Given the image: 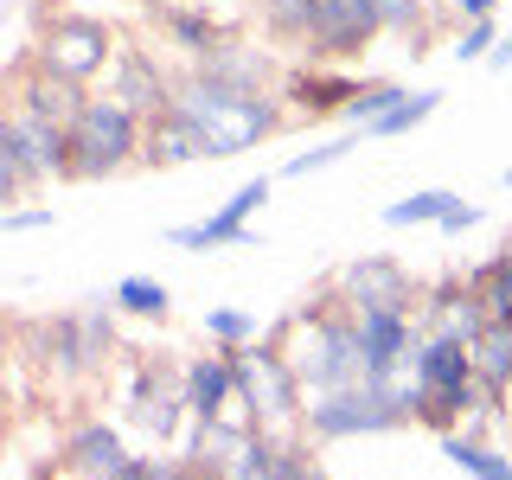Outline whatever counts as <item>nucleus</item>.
<instances>
[{
	"instance_id": "40",
	"label": "nucleus",
	"mask_w": 512,
	"mask_h": 480,
	"mask_svg": "<svg viewBox=\"0 0 512 480\" xmlns=\"http://www.w3.org/2000/svg\"><path fill=\"white\" fill-rule=\"evenodd\" d=\"M506 186H512V173H506Z\"/></svg>"
},
{
	"instance_id": "39",
	"label": "nucleus",
	"mask_w": 512,
	"mask_h": 480,
	"mask_svg": "<svg viewBox=\"0 0 512 480\" xmlns=\"http://www.w3.org/2000/svg\"><path fill=\"white\" fill-rule=\"evenodd\" d=\"M39 480H52V468H45V474H39Z\"/></svg>"
},
{
	"instance_id": "22",
	"label": "nucleus",
	"mask_w": 512,
	"mask_h": 480,
	"mask_svg": "<svg viewBox=\"0 0 512 480\" xmlns=\"http://www.w3.org/2000/svg\"><path fill=\"white\" fill-rule=\"evenodd\" d=\"M436 103H442L436 90H416V96H397V103L384 109V116H372V122H365V135H404V128H416V122H423V116H436Z\"/></svg>"
},
{
	"instance_id": "2",
	"label": "nucleus",
	"mask_w": 512,
	"mask_h": 480,
	"mask_svg": "<svg viewBox=\"0 0 512 480\" xmlns=\"http://www.w3.org/2000/svg\"><path fill=\"white\" fill-rule=\"evenodd\" d=\"M282 365L295 372L301 391H340V384H359V359H352V308L327 301V308H308L282 327Z\"/></svg>"
},
{
	"instance_id": "33",
	"label": "nucleus",
	"mask_w": 512,
	"mask_h": 480,
	"mask_svg": "<svg viewBox=\"0 0 512 480\" xmlns=\"http://www.w3.org/2000/svg\"><path fill=\"white\" fill-rule=\"evenodd\" d=\"M39 224H52V212H45V205H32V212H13V218H0V231H39Z\"/></svg>"
},
{
	"instance_id": "12",
	"label": "nucleus",
	"mask_w": 512,
	"mask_h": 480,
	"mask_svg": "<svg viewBox=\"0 0 512 480\" xmlns=\"http://www.w3.org/2000/svg\"><path fill=\"white\" fill-rule=\"evenodd\" d=\"M468 365L480 384V404H500L512 384V320H480L468 333Z\"/></svg>"
},
{
	"instance_id": "3",
	"label": "nucleus",
	"mask_w": 512,
	"mask_h": 480,
	"mask_svg": "<svg viewBox=\"0 0 512 480\" xmlns=\"http://www.w3.org/2000/svg\"><path fill=\"white\" fill-rule=\"evenodd\" d=\"M135 154H141V122L116 96H84L71 128H64V180H109V173L135 167Z\"/></svg>"
},
{
	"instance_id": "11",
	"label": "nucleus",
	"mask_w": 512,
	"mask_h": 480,
	"mask_svg": "<svg viewBox=\"0 0 512 480\" xmlns=\"http://www.w3.org/2000/svg\"><path fill=\"white\" fill-rule=\"evenodd\" d=\"M416 340H423V333L410 327L404 308H365V314H352V359H359V378H372L391 359H404Z\"/></svg>"
},
{
	"instance_id": "13",
	"label": "nucleus",
	"mask_w": 512,
	"mask_h": 480,
	"mask_svg": "<svg viewBox=\"0 0 512 480\" xmlns=\"http://www.w3.org/2000/svg\"><path fill=\"white\" fill-rule=\"evenodd\" d=\"M141 167H186V160H212V148H205V135L192 128L180 109H167V116L141 122Z\"/></svg>"
},
{
	"instance_id": "29",
	"label": "nucleus",
	"mask_w": 512,
	"mask_h": 480,
	"mask_svg": "<svg viewBox=\"0 0 512 480\" xmlns=\"http://www.w3.org/2000/svg\"><path fill=\"white\" fill-rule=\"evenodd\" d=\"M263 199H269V180H250V186H237V192H231V199L218 205L212 218H224V224H250V218H256V205H263Z\"/></svg>"
},
{
	"instance_id": "15",
	"label": "nucleus",
	"mask_w": 512,
	"mask_h": 480,
	"mask_svg": "<svg viewBox=\"0 0 512 480\" xmlns=\"http://www.w3.org/2000/svg\"><path fill=\"white\" fill-rule=\"evenodd\" d=\"M154 20H160V32H167L180 52H192V58H205V52H218V45H224V26L212 20V13H199V7H173V0H160Z\"/></svg>"
},
{
	"instance_id": "34",
	"label": "nucleus",
	"mask_w": 512,
	"mask_h": 480,
	"mask_svg": "<svg viewBox=\"0 0 512 480\" xmlns=\"http://www.w3.org/2000/svg\"><path fill=\"white\" fill-rule=\"evenodd\" d=\"M474 218H480V212H474V205H468V199H455V205H448V212H442L436 224H442V231H468V224H474Z\"/></svg>"
},
{
	"instance_id": "14",
	"label": "nucleus",
	"mask_w": 512,
	"mask_h": 480,
	"mask_svg": "<svg viewBox=\"0 0 512 480\" xmlns=\"http://www.w3.org/2000/svg\"><path fill=\"white\" fill-rule=\"evenodd\" d=\"M128 461V448H122V436L109 423H84L71 436V448H64V468H71L77 480H109Z\"/></svg>"
},
{
	"instance_id": "1",
	"label": "nucleus",
	"mask_w": 512,
	"mask_h": 480,
	"mask_svg": "<svg viewBox=\"0 0 512 480\" xmlns=\"http://www.w3.org/2000/svg\"><path fill=\"white\" fill-rule=\"evenodd\" d=\"M173 109L205 135V148L212 160L224 154H244L256 141H269L282 128V109L269 90H244V84H218V77L205 71H186L180 84H173Z\"/></svg>"
},
{
	"instance_id": "21",
	"label": "nucleus",
	"mask_w": 512,
	"mask_h": 480,
	"mask_svg": "<svg viewBox=\"0 0 512 480\" xmlns=\"http://www.w3.org/2000/svg\"><path fill=\"white\" fill-rule=\"evenodd\" d=\"M474 308H480V320H512V250L500 256V263L487 269V276H480L474 288Z\"/></svg>"
},
{
	"instance_id": "6",
	"label": "nucleus",
	"mask_w": 512,
	"mask_h": 480,
	"mask_svg": "<svg viewBox=\"0 0 512 480\" xmlns=\"http://www.w3.org/2000/svg\"><path fill=\"white\" fill-rule=\"evenodd\" d=\"M372 39H378L372 0H314V26H308L301 58L308 64H346V58H359Z\"/></svg>"
},
{
	"instance_id": "27",
	"label": "nucleus",
	"mask_w": 512,
	"mask_h": 480,
	"mask_svg": "<svg viewBox=\"0 0 512 480\" xmlns=\"http://www.w3.org/2000/svg\"><path fill=\"white\" fill-rule=\"evenodd\" d=\"M378 32H423V0H372Z\"/></svg>"
},
{
	"instance_id": "32",
	"label": "nucleus",
	"mask_w": 512,
	"mask_h": 480,
	"mask_svg": "<svg viewBox=\"0 0 512 480\" xmlns=\"http://www.w3.org/2000/svg\"><path fill=\"white\" fill-rule=\"evenodd\" d=\"M352 148V141H327V148H314V154H301V160H288V173H314V167H327V160H340Z\"/></svg>"
},
{
	"instance_id": "17",
	"label": "nucleus",
	"mask_w": 512,
	"mask_h": 480,
	"mask_svg": "<svg viewBox=\"0 0 512 480\" xmlns=\"http://www.w3.org/2000/svg\"><path fill=\"white\" fill-rule=\"evenodd\" d=\"M180 410H186V397H180V384L173 378H141V397H135V423L148 429L154 442H167L173 436V423H180Z\"/></svg>"
},
{
	"instance_id": "24",
	"label": "nucleus",
	"mask_w": 512,
	"mask_h": 480,
	"mask_svg": "<svg viewBox=\"0 0 512 480\" xmlns=\"http://www.w3.org/2000/svg\"><path fill=\"white\" fill-rule=\"evenodd\" d=\"M448 205H455V192H410V199L384 205V224H436Z\"/></svg>"
},
{
	"instance_id": "30",
	"label": "nucleus",
	"mask_w": 512,
	"mask_h": 480,
	"mask_svg": "<svg viewBox=\"0 0 512 480\" xmlns=\"http://www.w3.org/2000/svg\"><path fill=\"white\" fill-rule=\"evenodd\" d=\"M109 480H180V461H135V455H128Z\"/></svg>"
},
{
	"instance_id": "25",
	"label": "nucleus",
	"mask_w": 512,
	"mask_h": 480,
	"mask_svg": "<svg viewBox=\"0 0 512 480\" xmlns=\"http://www.w3.org/2000/svg\"><path fill=\"white\" fill-rule=\"evenodd\" d=\"M205 333H212L218 346H244V340H256V314H244V308H212V314H205Z\"/></svg>"
},
{
	"instance_id": "38",
	"label": "nucleus",
	"mask_w": 512,
	"mask_h": 480,
	"mask_svg": "<svg viewBox=\"0 0 512 480\" xmlns=\"http://www.w3.org/2000/svg\"><path fill=\"white\" fill-rule=\"evenodd\" d=\"M493 64H512V39H506V45H500V52H493Z\"/></svg>"
},
{
	"instance_id": "18",
	"label": "nucleus",
	"mask_w": 512,
	"mask_h": 480,
	"mask_svg": "<svg viewBox=\"0 0 512 480\" xmlns=\"http://www.w3.org/2000/svg\"><path fill=\"white\" fill-rule=\"evenodd\" d=\"M352 77H320V71H288V103L301 116H327V109H346L352 103Z\"/></svg>"
},
{
	"instance_id": "28",
	"label": "nucleus",
	"mask_w": 512,
	"mask_h": 480,
	"mask_svg": "<svg viewBox=\"0 0 512 480\" xmlns=\"http://www.w3.org/2000/svg\"><path fill=\"white\" fill-rule=\"evenodd\" d=\"M26 167H20V154H13V141H7V116H0V205H13L26 192Z\"/></svg>"
},
{
	"instance_id": "23",
	"label": "nucleus",
	"mask_w": 512,
	"mask_h": 480,
	"mask_svg": "<svg viewBox=\"0 0 512 480\" xmlns=\"http://www.w3.org/2000/svg\"><path fill=\"white\" fill-rule=\"evenodd\" d=\"M116 308L122 314H141V320H160L173 308V295L160 282H148V276H128V282H116Z\"/></svg>"
},
{
	"instance_id": "31",
	"label": "nucleus",
	"mask_w": 512,
	"mask_h": 480,
	"mask_svg": "<svg viewBox=\"0 0 512 480\" xmlns=\"http://www.w3.org/2000/svg\"><path fill=\"white\" fill-rule=\"evenodd\" d=\"M487 45H493V20H468L455 39V58H487Z\"/></svg>"
},
{
	"instance_id": "4",
	"label": "nucleus",
	"mask_w": 512,
	"mask_h": 480,
	"mask_svg": "<svg viewBox=\"0 0 512 480\" xmlns=\"http://www.w3.org/2000/svg\"><path fill=\"white\" fill-rule=\"evenodd\" d=\"M109 58H116V32H109L103 20H90V13H58V20L39 32L32 71L52 77V84L90 90V77H103Z\"/></svg>"
},
{
	"instance_id": "7",
	"label": "nucleus",
	"mask_w": 512,
	"mask_h": 480,
	"mask_svg": "<svg viewBox=\"0 0 512 480\" xmlns=\"http://www.w3.org/2000/svg\"><path fill=\"white\" fill-rule=\"evenodd\" d=\"M0 116H7V141H13V154H20L26 180H64V122L52 116V109L32 103V96L20 90Z\"/></svg>"
},
{
	"instance_id": "10",
	"label": "nucleus",
	"mask_w": 512,
	"mask_h": 480,
	"mask_svg": "<svg viewBox=\"0 0 512 480\" xmlns=\"http://www.w3.org/2000/svg\"><path fill=\"white\" fill-rule=\"evenodd\" d=\"M109 96H116L135 122H154V116H167V109H173V77L160 71L148 52L116 45V58H109Z\"/></svg>"
},
{
	"instance_id": "8",
	"label": "nucleus",
	"mask_w": 512,
	"mask_h": 480,
	"mask_svg": "<svg viewBox=\"0 0 512 480\" xmlns=\"http://www.w3.org/2000/svg\"><path fill=\"white\" fill-rule=\"evenodd\" d=\"M301 423H308V436L333 442V436H372V429H397L404 416L391 404H378L365 384H340V391H320L308 410H301Z\"/></svg>"
},
{
	"instance_id": "20",
	"label": "nucleus",
	"mask_w": 512,
	"mask_h": 480,
	"mask_svg": "<svg viewBox=\"0 0 512 480\" xmlns=\"http://www.w3.org/2000/svg\"><path fill=\"white\" fill-rule=\"evenodd\" d=\"M442 455L474 480H512V461L493 455V448H480V442H468V436H442Z\"/></svg>"
},
{
	"instance_id": "26",
	"label": "nucleus",
	"mask_w": 512,
	"mask_h": 480,
	"mask_svg": "<svg viewBox=\"0 0 512 480\" xmlns=\"http://www.w3.org/2000/svg\"><path fill=\"white\" fill-rule=\"evenodd\" d=\"M397 96H404V90H397V84H359V90H352V103H346V116L352 122H372V116H384V109H391L397 103Z\"/></svg>"
},
{
	"instance_id": "37",
	"label": "nucleus",
	"mask_w": 512,
	"mask_h": 480,
	"mask_svg": "<svg viewBox=\"0 0 512 480\" xmlns=\"http://www.w3.org/2000/svg\"><path fill=\"white\" fill-rule=\"evenodd\" d=\"M180 480H224V474H212V468H199V461H180Z\"/></svg>"
},
{
	"instance_id": "9",
	"label": "nucleus",
	"mask_w": 512,
	"mask_h": 480,
	"mask_svg": "<svg viewBox=\"0 0 512 480\" xmlns=\"http://www.w3.org/2000/svg\"><path fill=\"white\" fill-rule=\"evenodd\" d=\"M333 301L352 314L365 308H416V282L404 263H391V256H359V263H346L340 276H333Z\"/></svg>"
},
{
	"instance_id": "5",
	"label": "nucleus",
	"mask_w": 512,
	"mask_h": 480,
	"mask_svg": "<svg viewBox=\"0 0 512 480\" xmlns=\"http://www.w3.org/2000/svg\"><path fill=\"white\" fill-rule=\"evenodd\" d=\"M231 352V384H237V397H244V410H250V423L256 429H276V423H295L301 416V384L295 372L282 365V352L276 346H224Z\"/></svg>"
},
{
	"instance_id": "35",
	"label": "nucleus",
	"mask_w": 512,
	"mask_h": 480,
	"mask_svg": "<svg viewBox=\"0 0 512 480\" xmlns=\"http://www.w3.org/2000/svg\"><path fill=\"white\" fill-rule=\"evenodd\" d=\"M448 7H455L461 20H493V7H500V0H448Z\"/></svg>"
},
{
	"instance_id": "19",
	"label": "nucleus",
	"mask_w": 512,
	"mask_h": 480,
	"mask_svg": "<svg viewBox=\"0 0 512 480\" xmlns=\"http://www.w3.org/2000/svg\"><path fill=\"white\" fill-rule=\"evenodd\" d=\"M308 26H314V0H263V32L288 52L308 45Z\"/></svg>"
},
{
	"instance_id": "16",
	"label": "nucleus",
	"mask_w": 512,
	"mask_h": 480,
	"mask_svg": "<svg viewBox=\"0 0 512 480\" xmlns=\"http://www.w3.org/2000/svg\"><path fill=\"white\" fill-rule=\"evenodd\" d=\"M192 71H205V77H218V84H244V90H263L269 84V58L263 52H250V45H231L224 39L218 52H205Z\"/></svg>"
},
{
	"instance_id": "36",
	"label": "nucleus",
	"mask_w": 512,
	"mask_h": 480,
	"mask_svg": "<svg viewBox=\"0 0 512 480\" xmlns=\"http://www.w3.org/2000/svg\"><path fill=\"white\" fill-rule=\"evenodd\" d=\"M269 480H320V474L308 468V461H295V455H288V461H282V468H276V474H269Z\"/></svg>"
}]
</instances>
